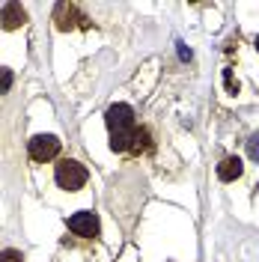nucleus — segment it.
Wrapping results in <instances>:
<instances>
[{
	"mask_svg": "<svg viewBox=\"0 0 259 262\" xmlns=\"http://www.w3.org/2000/svg\"><path fill=\"white\" fill-rule=\"evenodd\" d=\"M104 122H107V131H111V149L114 152H128L131 140L137 134V122H134V111L128 104H111L107 114H104Z\"/></svg>",
	"mask_w": 259,
	"mask_h": 262,
	"instance_id": "f257e3e1",
	"label": "nucleus"
},
{
	"mask_svg": "<svg viewBox=\"0 0 259 262\" xmlns=\"http://www.w3.org/2000/svg\"><path fill=\"white\" fill-rule=\"evenodd\" d=\"M152 149V137H149V128H137L134 140H131V152L140 155V152H149Z\"/></svg>",
	"mask_w": 259,
	"mask_h": 262,
	"instance_id": "6e6552de",
	"label": "nucleus"
},
{
	"mask_svg": "<svg viewBox=\"0 0 259 262\" xmlns=\"http://www.w3.org/2000/svg\"><path fill=\"white\" fill-rule=\"evenodd\" d=\"M69 229L81 238H96L98 235V217L93 212H75L69 217Z\"/></svg>",
	"mask_w": 259,
	"mask_h": 262,
	"instance_id": "39448f33",
	"label": "nucleus"
},
{
	"mask_svg": "<svg viewBox=\"0 0 259 262\" xmlns=\"http://www.w3.org/2000/svg\"><path fill=\"white\" fill-rule=\"evenodd\" d=\"M54 24L57 30H75V27H90V18L78 12L75 3H57L54 6Z\"/></svg>",
	"mask_w": 259,
	"mask_h": 262,
	"instance_id": "20e7f679",
	"label": "nucleus"
},
{
	"mask_svg": "<svg viewBox=\"0 0 259 262\" xmlns=\"http://www.w3.org/2000/svg\"><path fill=\"white\" fill-rule=\"evenodd\" d=\"M12 81H15L12 78V69H3L0 66V93H9L12 90Z\"/></svg>",
	"mask_w": 259,
	"mask_h": 262,
	"instance_id": "1a4fd4ad",
	"label": "nucleus"
},
{
	"mask_svg": "<svg viewBox=\"0 0 259 262\" xmlns=\"http://www.w3.org/2000/svg\"><path fill=\"white\" fill-rule=\"evenodd\" d=\"M54 179H57V185L63 191H81L83 185H87V179H90V173H87V167L81 161L63 158V161L57 164V170H54Z\"/></svg>",
	"mask_w": 259,
	"mask_h": 262,
	"instance_id": "f03ea898",
	"label": "nucleus"
},
{
	"mask_svg": "<svg viewBox=\"0 0 259 262\" xmlns=\"http://www.w3.org/2000/svg\"><path fill=\"white\" fill-rule=\"evenodd\" d=\"M27 152L36 164H45V161H54L60 155V140L54 134H36L30 143H27Z\"/></svg>",
	"mask_w": 259,
	"mask_h": 262,
	"instance_id": "7ed1b4c3",
	"label": "nucleus"
},
{
	"mask_svg": "<svg viewBox=\"0 0 259 262\" xmlns=\"http://www.w3.org/2000/svg\"><path fill=\"white\" fill-rule=\"evenodd\" d=\"M256 51H259V39H256Z\"/></svg>",
	"mask_w": 259,
	"mask_h": 262,
	"instance_id": "ddd939ff",
	"label": "nucleus"
},
{
	"mask_svg": "<svg viewBox=\"0 0 259 262\" xmlns=\"http://www.w3.org/2000/svg\"><path fill=\"white\" fill-rule=\"evenodd\" d=\"M224 78H227V86H229V93H232V96H235V93H239V81H232V72H224Z\"/></svg>",
	"mask_w": 259,
	"mask_h": 262,
	"instance_id": "f8f14e48",
	"label": "nucleus"
},
{
	"mask_svg": "<svg viewBox=\"0 0 259 262\" xmlns=\"http://www.w3.org/2000/svg\"><path fill=\"white\" fill-rule=\"evenodd\" d=\"M247 155H250L253 161H259V131L250 137V140H247Z\"/></svg>",
	"mask_w": 259,
	"mask_h": 262,
	"instance_id": "9d476101",
	"label": "nucleus"
},
{
	"mask_svg": "<svg viewBox=\"0 0 259 262\" xmlns=\"http://www.w3.org/2000/svg\"><path fill=\"white\" fill-rule=\"evenodd\" d=\"M0 24H3V30H18V27H24L27 24V9L21 6V3H3V9H0Z\"/></svg>",
	"mask_w": 259,
	"mask_h": 262,
	"instance_id": "423d86ee",
	"label": "nucleus"
},
{
	"mask_svg": "<svg viewBox=\"0 0 259 262\" xmlns=\"http://www.w3.org/2000/svg\"><path fill=\"white\" fill-rule=\"evenodd\" d=\"M242 173H244V164L235 155H229V158H224V161L218 164V179L221 182H235Z\"/></svg>",
	"mask_w": 259,
	"mask_h": 262,
	"instance_id": "0eeeda50",
	"label": "nucleus"
},
{
	"mask_svg": "<svg viewBox=\"0 0 259 262\" xmlns=\"http://www.w3.org/2000/svg\"><path fill=\"white\" fill-rule=\"evenodd\" d=\"M0 262H24V256L9 247V250H0Z\"/></svg>",
	"mask_w": 259,
	"mask_h": 262,
	"instance_id": "9b49d317",
	"label": "nucleus"
}]
</instances>
